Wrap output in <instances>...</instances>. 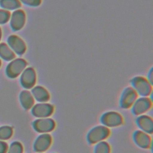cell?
I'll return each mask as SVG.
<instances>
[{
    "label": "cell",
    "mask_w": 153,
    "mask_h": 153,
    "mask_svg": "<svg viewBox=\"0 0 153 153\" xmlns=\"http://www.w3.org/2000/svg\"><path fill=\"white\" fill-rule=\"evenodd\" d=\"M131 87L140 97L149 96L152 94V85L147 78L142 76L133 77L130 81Z\"/></svg>",
    "instance_id": "6da1fadb"
},
{
    "label": "cell",
    "mask_w": 153,
    "mask_h": 153,
    "mask_svg": "<svg viewBox=\"0 0 153 153\" xmlns=\"http://www.w3.org/2000/svg\"><path fill=\"white\" fill-rule=\"evenodd\" d=\"M111 134L109 128L103 125H98L91 128L86 135V140L88 144L93 145L105 140Z\"/></svg>",
    "instance_id": "7a4b0ae2"
},
{
    "label": "cell",
    "mask_w": 153,
    "mask_h": 153,
    "mask_svg": "<svg viewBox=\"0 0 153 153\" xmlns=\"http://www.w3.org/2000/svg\"><path fill=\"white\" fill-rule=\"evenodd\" d=\"M100 123L109 128L120 126L124 123V119L121 114L118 112L110 111L103 113L100 117Z\"/></svg>",
    "instance_id": "3957f363"
},
{
    "label": "cell",
    "mask_w": 153,
    "mask_h": 153,
    "mask_svg": "<svg viewBox=\"0 0 153 153\" xmlns=\"http://www.w3.org/2000/svg\"><path fill=\"white\" fill-rule=\"evenodd\" d=\"M35 131L39 133H48L53 131L56 127L55 121L49 117L40 118L34 120L32 123Z\"/></svg>",
    "instance_id": "277c9868"
},
{
    "label": "cell",
    "mask_w": 153,
    "mask_h": 153,
    "mask_svg": "<svg viewBox=\"0 0 153 153\" xmlns=\"http://www.w3.org/2000/svg\"><path fill=\"white\" fill-rule=\"evenodd\" d=\"M152 106V99L148 96L137 98L131 106V112L133 115L138 116L148 111Z\"/></svg>",
    "instance_id": "5b68a950"
},
{
    "label": "cell",
    "mask_w": 153,
    "mask_h": 153,
    "mask_svg": "<svg viewBox=\"0 0 153 153\" xmlns=\"http://www.w3.org/2000/svg\"><path fill=\"white\" fill-rule=\"evenodd\" d=\"M31 114L38 118H47L50 117L54 111L53 105L47 102L38 103L31 108Z\"/></svg>",
    "instance_id": "8992f818"
},
{
    "label": "cell",
    "mask_w": 153,
    "mask_h": 153,
    "mask_svg": "<svg viewBox=\"0 0 153 153\" xmlns=\"http://www.w3.org/2000/svg\"><path fill=\"white\" fill-rule=\"evenodd\" d=\"M138 94L131 87L125 88L120 96L119 105L123 109H129L131 107L135 100L137 99Z\"/></svg>",
    "instance_id": "52a82bcc"
},
{
    "label": "cell",
    "mask_w": 153,
    "mask_h": 153,
    "mask_svg": "<svg viewBox=\"0 0 153 153\" xmlns=\"http://www.w3.org/2000/svg\"><path fill=\"white\" fill-rule=\"evenodd\" d=\"M53 142V137L49 133H41L35 139L33 149L36 152H44L48 149Z\"/></svg>",
    "instance_id": "ba28073f"
},
{
    "label": "cell",
    "mask_w": 153,
    "mask_h": 153,
    "mask_svg": "<svg viewBox=\"0 0 153 153\" xmlns=\"http://www.w3.org/2000/svg\"><path fill=\"white\" fill-rule=\"evenodd\" d=\"M134 143L140 148L149 149L152 147V139L149 134L140 130H135L132 135Z\"/></svg>",
    "instance_id": "9c48e42d"
},
{
    "label": "cell",
    "mask_w": 153,
    "mask_h": 153,
    "mask_svg": "<svg viewBox=\"0 0 153 153\" xmlns=\"http://www.w3.org/2000/svg\"><path fill=\"white\" fill-rule=\"evenodd\" d=\"M27 66V62L23 59H16L9 63L7 68V74L10 78L18 76Z\"/></svg>",
    "instance_id": "30bf717a"
},
{
    "label": "cell",
    "mask_w": 153,
    "mask_h": 153,
    "mask_svg": "<svg viewBox=\"0 0 153 153\" xmlns=\"http://www.w3.org/2000/svg\"><path fill=\"white\" fill-rule=\"evenodd\" d=\"M21 85L26 89L32 88L36 81V75L35 69L32 67L25 68L20 76Z\"/></svg>",
    "instance_id": "8fae6325"
},
{
    "label": "cell",
    "mask_w": 153,
    "mask_h": 153,
    "mask_svg": "<svg viewBox=\"0 0 153 153\" xmlns=\"http://www.w3.org/2000/svg\"><path fill=\"white\" fill-rule=\"evenodd\" d=\"M136 124L139 130L149 134L153 133V120L150 116L145 114L138 115L136 118Z\"/></svg>",
    "instance_id": "7c38bea8"
},
{
    "label": "cell",
    "mask_w": 153,
    "mask_h": 153,
    "mask_svg": "<svg viewBox=\"0 0 153 153\" xmlns=\"http://www.w3.org/2000/svg\"><path fill=\"white\" fill-rule=\"evenodd\" d=\"M30 93L34 99L39 103L47 102L50 97V95L48 90L41 85H36L33 87Z\"/></svg>",
    "instance_id": "4fadbf2b"
},
{
    "label": "cell",
    "mask_w": 153,
    "mask_h": 153,
    "mask_svg": "<svg viewBox=\"0 0 153 153\" xmlns=\"http://www.w3.org/2000/svg\"><path fill=\"white\" fill-rule=\"evenodd\" d=\"M8 42L11 49L17 54L22 55L26 51V45L23 41L16 35H11L8 39Z\"/></svg>",
    "instance_id": "5bb4252c"
},
{
    "label": "cell",
    "mask_w": 153,
    "mask_h": 153,
    "mask_svg": "<svg viewBox=\"0 0 153 153\" xmlns=\"http://www.w3.org/2000/svg\"><path fill=\"white\" fill-rule=\"evenodd\" d=\"M25 22V13L22 10H16L11 16V26L15 30H20Z\"/></svg>",
    "instance_id": "9a60e30c"
},
{
    "label": "cell",
    "mask_w": 153,
    "mask_h": 153,
    "mask_svg": "<svg viewBox=\"0 0 153 153\" xmlns=\"http://www.w3.org/2000/svg\"><path fill=\"white\" fill-rule=\"evenodd\" d=\"M19 99L21 105L25 110H29L33 106L35 99L28 90H23L20 93Z\"/></svg>",
    "instance_id": "2e32d148"
},
{
    "label": "cell",
    "mask_w": 153,
    "mask_h": 153,
    "mask_svg": "<svg viewBox=\"0 0 153 153\" xmlns=\"http://www.w3.org/2000/svg\"><path fill=\"white\" fill-rule=\"evenodd\" d=\"M0 56L6 60H10L15 57V54L7 44L2 43L0 44Z\"/></svg>",
    "instance_id": "e0dca14e"
},
{
    "label": "cell",
    "mask_w": 153,
    "mask_h": 153,
    "mask_svg": "<svg viewBox=\"0 0 153 153\" xmlns=\"http://www.w3.org/2000/svg\"><path fill=\"white\" fill-rule=\"evenodd\" d=\"M93 153H111V146L105 140L99 142L95 143Z\"/></svg>",
    "instance_id": "ac0fdd59"
},
{
    "label": "cell",
    "mask_w": 153,
    "mask_h": 153,
    "mask_svg": "<svg viewBox=\"0 0 153 153\" xmlns=\"http://www.w3.org/2000/svg\"><path fill=\"white\" fill-rule=\"evenodd\" d=\"M1 6L7 10H15L21 6L19 0H1Z\"/></svg>",
    "instance_id": "d6986e66"
},
{
    "label": "cell",
    "mask_w": 153,
    "mask_h": 153,
    "mask_svg": "<svg viewBox=\"0 0 153 153\" xmlns=\"http://www.w3.org/2000/svg\"><path fill=\"white\" fill-rule=\"evenodd\" d=\"M13 134V129L10 126H3L0 127V139L6 140L11 137Z\"/></svg>",
    "instance_id": "ffe728a7"
},
{
    "label": "cell",
    "mask_w": 153,
    "mask_h": 153,
    "mask_svg": "<svg viewBox=\"0 0 153 153\" xmlns=\"http://www.w3.org/2000/svg\"><path fill=\"white\" fill-rule=\"evenodd\" d=\"M23 147L18 141L13 142L10 146L7 153H23Z\"/></svg>",
    "instance_id": "44dd1931"
},
{
    "label": "cell",
    "mask_w": 153,
    "mask_h": 153,
    "mask_svg": "<svg viewBox=\"0 0 153 153\" xmlns=\"http://www.w3.org/2000/svg\"><path fill=\"white\" fill-rule=\"evenodd\" d=\"M10 18V13L6 10H0V24L4 23Z\"/></svg>",
    "instance_id": "7402d4cb"
},
{
    "label": "cell",
    "mask_w": 153,
    "mask_h": 153,
    "mask_svg": "<svg viewBox=\"0 0 153 153\" xmlns=\"http://www.w3.org/2000/svg\"><path fill=\"white\" fill-rule=\"evenodd\" d=\"M24 4L30 7L39 6L41 3V0H20Z\"/></svg>",
    "instance_id": "603a6c76"
},
{
    "label": "cell",
    "mask_w": 153,
    "mask_h": 153,
    "mask_svg": "<svg viewBox=\"0 0 153 153\" xmlns=\"http://www.w3.org/2000/svg\"><path fill=\"white\" fill-rule=\"evenodd\" d=\"M8 149V145L7 144L3 142L0 141V153H6Z\"/></svg>",
    "instance_id": "cb8c5ba5"
},
{
    "label": "cell",
    "mask_w": 153,
    "mask_h": 153,
    "mask_svg": "<svg viewBox=\"0 0 153 153\" xmlns=\"http://www.w3.org/2000/svg\"><path fill=\"white\" fill-rule=\"evenodd\" d=\"M152 72H153V69L152 68H151V69L149 71L148 73V75H147V79L149 81V82L152 85L153 84V74H152Z\"/></svg>",
    "instance_id": "d4e9b609"
},
{
    "label": "cell",
    "mask_w": 153,
    "mask_h": 153,
    "mask_svg": "<svg viewBox=\"0 0 153 153\" xmlns=\"http://www.w3.org/2000/svg\"><path fill=\"white\" fill-rule=\"evenodd\" d=\"M1 29H0V38H1Z\"/></svg>",
    "instance_id": "484cf974"
},
{
    "label": "cell",
    "mask_w": 153,
    "mask_h": 153,
    "mask_svg": "<svg viewBox=\"0 0 153 153\" xmlns=\"http://www.w3.org/2000/svg\"><path fill=\"white\" fill-rule=\"evenodd\" d=\"M1 60H0V66H1Z\"/></svg>",
    "instance_id": "4316f807"
},
{
    "label": "cell",
    "mask_w": 153,
    "mask_h": 153,
    "mask_svg": "<svg viewBox=\"0 0 153 153\" xmlns=\"http://www.w3.org/2000/svg\"><path fill=\"white\" fill-rule=\"evenodd\" d=\"M37 153H43V152H37Z\"/></svg>",
    "instance_id": "83f0119b"
},
{
    "label": "cell",
    "mask_w": 153,
    "mask_h": 153,
    "mask_svg": "<svg viewBox=\"0 0 153 153\" xmlns=\"http://www.w3.org/2000/svg\"><path fill=\"white\" fill-rule=\"evenodd\" d=\"M51 153H56V152H51Z\"/></svg>",
    "instance_id": "f1b7e54d"
}]
</instances>
